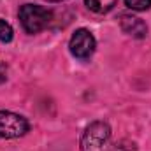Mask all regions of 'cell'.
<instances>
[{"mask_svg": "<svg viewBox=\"0 0 151 151\" xmlns=\"http://www.w3.org/2000/svg\"><path fill=\"white\" fill-rule=\"evenodd\" d=\"M81 151H130V148L114 142L111 127L106 121H91L81 134L79 139Z\"/></svg>", "mask_w": 151, "mask_h": 151, "instance_id": "obj_1", "label": "cell"}, {"mask_svg": "<svg viewBox=\"0 0 151 151\" xmlns=\"http://www.w3.org/2000/svg\"><path fill=\"white\" fill-rule=\"evenodd\" d=\"M51 11L37 4H25L19 9V21L28 34H39L51 23Z\"/></svg>", "mask_w": 151, "mask_h": 151, "instance_id": "obj_2", "label": "cell"}, {"mask_svg": "<svg viewBox=\"0 0 151 151\" xmlns=\"http://www.w3.org/2000/svg\"><path fill=\"white\" fill-rule=\"evenodd\" d=\"M30 130L27 118L11 111H0V139H16Z\"/></svg>", "mask_w": 151, "mask_h": 151, "instance_id": "obj_3", "label": "cell"}, {"mask_svg": "<svg viewBox=\"0 0 151 151\" xmlns=\"http://www.w3.org/2000/svg\"><path fill=\"white\" fill-rule=\"evenodd\" d=\"M69 47H70V53L74 55L76 58L86 60V58H90L95 53L97 42H95V37H93V34L90 30L79 28V30H76L74 34H72L70 42H69Z\"/></svg>", "mask_w": 151, "mask_h": 151, "instance_id": "obj_4", "label": "cell"}, {"mask_svg": "<svg viewBox=\"0 0 151 151\" xmlns=\"http://www.w3.org/2000/svg\"><path fill=\"white\" fill-rule=\"evenodd\" d=\"M119 25H121V30L125 34H128V35H132L135 39H142L148 34L146 23L141 18L134 16V14H121L119 16Z\"/></svg>", "mask_w": 151, "mask_h": 151, "instance_id": "obj_5", "label": "cell"}, {"mask_svg": "<svg viewBox=\"0 0 151 151\" xmlns=\"http://www.w3.org/2000/svg\"><path fill=\"white\" fill-rule=\"evenodd\" d=\"M118 0H84L86 7L97 14H104V12H109L116 5Z\"/></svg>", "mask_w": 151, "mask_h": 151, "instance_id": "obj_6", "label": "cell"}, {"mask_svg": "<svg viewBox=\"0 0 151 151\" xmlns=\"http://www.w3.org/2000/svg\"><path fill=\"white\" fill-rule=\"evenodd\" d=\"M125 4L132 11H146L151 7V0H125Z\"/></svg>", "mask_w": 151, "mask_h": 151, "instance_id": "obj_7", "label": "cell"}, {"mask_svg": "<svg viewBox=\"0 0 151 151\" xmlns=\"http://www.w3.org/2000/svg\"><path fill=\"white\" fill-rule=\"evenodd\" d=\"M0 40L2 42H11L12 40V28L4 19H0Z\"/></svg>", "mask_w": 151, "mask_h": 151, "instance_id": "obj_8", "label": "cell"}, {"mask_svg": "<svg viewBox=\"0 0 151 151\" xmlns=\"http://www.w3.org/2000/svg\"><path fill=\"white\" fill-rule=\"evenodd\" d=\"M7 77H9V67H7V63L0 62V84H2V83H5V81H7Z\"/></svg>", "mask_w": 151, "mask_h": 151, "instance_id": "obj_9", "label": "cell"}, {"mask_svg": "<svg viewBox=\"0 0 151 151\" xmlns=\"http://www.w3.org/2000/svg\"><path fill=\"white\" fill-rule=\"evenodd\" d=\"M46 2H51V4H56V2H63V0H46Z\"/></svg>", "mask_w": 151, "mask_h": 151, "instance_id": "obj_10", "label": "cell"}]
</instances>
